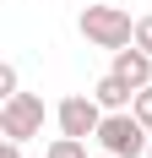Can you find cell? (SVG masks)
<instances>
[{"mask_svg":"<svg viewBox=\"0 0 152 158\" xmlns=\"http://www.w3.org/2000/svg\"><path fill=\"white\" fill-rule=\"evenodd\" d=\"M130 109H136V120L152 131V82H147V87H136V104H130Z\"/></svg>","mask_w":152,"mask_h":158,"instance_id":"cell-8","label":"cell"},{"mask_svg":"<svg viewBox=\"0 0 152 158\" xmlns=\"http://www.w3.org/2000/svg\"><path fill=\"white\" fill-rule=\"evenodd\" d=\"M11 93H22V77H16V65L6 60L0 65V98H11Z\"/></svg>","mask_w":152,"mask_h":158,"instance_id":"cell-9","label":"cell"},{"mask_svg":"<svg viewBox=\"0 0 152 158\" xmlns=\"http://www.w3.org/2000/svg\"><path fill=\"white\" fill-rule=\"evenodd\" d=\"M109 71H120L130 87H147L152 82V55L141 44H125V49H114V65H109Z\"/></svg>","mask_w":152,"mask_h":158,"instance_id":"cell-5","label":"cell"},{"mask_svg":"<svg viewBox=\"0 0 152 158\" xmlns=\"http://www.w3.org/2000/svg\"><path fill=\"white\" fill-rule=\"evenodd\" d=\"M147 158H152V142H147Z\"/></svg>","mask_w":152,"mask_h":158,"instance_id":"cell-13","label":"cell"},{"mask_svg":"<svg viewBox=\"0 0 152 158\" xmlns=\"http://www.w3.org/2000/svg\"><path fill=\"white\" fill-rule=\"evenodd\" d=\"M92 142L103 147V153H114V158H147V142H152V131L136 120V109H109Z\"/></svg>","mask_w":152,"mask_h":158,"instance_id":"cell-2","label":"cell"},{"mask_svg":"<svg viewBox=\"0 0 152 158\" xmlns=\"http://www.w3.org/2000/svg\"><path fill=\"white\" fill-rule=\"evenodd\" d=\"M0 158H22V142H16V136H6V142H0Z\"/></svg>","mask_w":152,"mask_h":158,"instance_id":"cell-11","label":"cell"},{"mask_svg":"<svg viewBox=\"0 0 152 158\" xmlns=\"http://www.w3.org/2000/svg\"><path fill=\"white\" fill-rule=\"evenodd\" d=\"M103 104L92 93H65L60 104H54V126L65 131V136H98V126H103Z\"/></svg>","mask_w":152,"mask_h":158,"instance_id":"cell-4","label":"cell"},{"mask_svg":"<svg viewBox=\"0 0 152 158\" xmlns=\"http://www.w3.org/2000/svg\"><path fill=\"white\" fill-rule=\"evenodd\" d=\"M92 98H98L103 109H130V104H136V87H130L120 71H103V77L92 82Z\"/></svg>","mask_w":152,"mask_h":158,"instance_id":"cell-6","label":"cell"},{"mask_svg":"<svg viewBox=\"0 0 152 158\" xmlns=\"http://www.w3.org/2000/svg\"><path fill=\"white\" fill-rule=\"evenodd\" d=\"M44 158H92V153H87V136H65L60 131V136L44 147Z\"/></svg>","mask_w":152,"mask_h":158,"instance_id":"cell-7","label":"cell"},{"mask_svg":"<svg viewBox=\"0 0 152 158\" xmlns=\"http://www.w3.org/2000/svg\"><path fill=\"white\" fill-rule=\"evenodd\" d=\"M92 158H114V153H103V147H98V153H92Z\"/></svg>","mask_w":152,"mask_h":158,"instance_id":"cell-12","label":"cell"},{"mask_svg":"<svg viewBox=\"0 0 152 158\" xmlns=\"http://www.w3.org/2000/svg\"><path fill=\"white\" fill-rule=\"evenodd\" d=\"M76 27H82V38L92 49H109V55L125 49V44H136V22H130L125 6H82Z\"/></svg>","mask_w":152,"mask_h":158,"instance_id":"cell-1","label":"cell"},{"mask_svg":"<svg viewBox=\"0 0 152 158\" xmlns=\"http://www.w3.org/2000/svg\"><path fill=\"white\" fill-rule=\"evenodd\" d=\"M136 44L152 55V16H136Z\"/></svg>","mask_w":152,"mask_h":158,"instance_id":"cell-10","label":"cell"},{"mask_svg":"<svg viewBox=\"0 0 152 158\" xmlns=\"http://www.w3.org/2000/svg\"><path fill=\"white\" fill-rule=\"evenodd\" d=\"M0 136H16V142L44 136V98H38V93H11V98H0Z\"/></svg>","mask_w":152,"mask_h":158,"instance_id":"cell-3","label":"cell"}]
</instances>
